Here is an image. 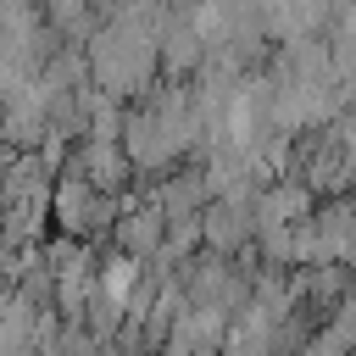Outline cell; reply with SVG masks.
Here are the masks:
<instances>
[{"mask_svg":"<svg viewBox=\"0 0 356 356\" xmlns=\"http://www.w3.org/2000/svg\"><path fill=\"white\" fill-rule=\"evenodd\" d=\"M117 245L128 250V256H150V250H161L167 245V211L161 206H139V211H128V217H117Z\"/></svg>","mask_w":356,"mask_h":356,"instance_id":"1","label":"cell"},{"mask_svg":"<svg viewBox=\"0 0 356 356\" xmlns=\"http://www.w3.org/2000/svg\"><path fill=\"white\" fill-rule=\"evenodd\" d=\"M200 234H206V245L211 250H239L245 245V234H250V222H245V206H234V200H222V206H206L200 211Z\"/></svg>","mask_w":356,"mask_h":356,"instance_id":"2","label":"cell"}]
</instances>
